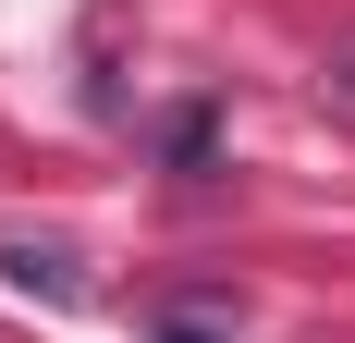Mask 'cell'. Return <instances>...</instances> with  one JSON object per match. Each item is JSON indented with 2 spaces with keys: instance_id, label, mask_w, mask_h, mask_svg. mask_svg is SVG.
Listing matches in <instances>:
<instances>
[{
  "instance_id": "3957f363",
  "label": "cell",
  "mask_w": 355,
  "mask_h": 343,
  "mask_svg": "<svg viewBox=\"0 0 355 343\" xmlns=\"http://www.w3.org/2000/svg\"><path fill=\"white\" fill-rule=\"evenodd\" d=\"M172 172H209V110H172Z\"/></svg>"
},
{
  "instance_id": "7a4b0ae2",
  "label": "cell",
  "mask_w": 355,
  "mask_h": 343,
  "mask_svg": "<svg viewBox=\"0 0 355 343\" xmlns=\"http://www.w3.org/2000/svg\"><path fill=\"white\" fill-rule=\"evenodd\" d=\"M0 282H12V294H49V307H73V294H86L73 245H37V233H0Z\"/></svg>"
},
{
  "instance_id": "6da1fadb",
  "label": "cell",
  "mask_w": 355,
  "mask_h": 343,
  "mask_svg": "<svg viewBox=\"0 0 355 343\" xmlns=\"http://www.w3.org/2000/svg\"><path fill=\"white\" fill-rule=\"evenodd\" d=\"M135 331L147 343H245V294L233 282H159V294H135Z\"/></svg>"
}]
</instances>
